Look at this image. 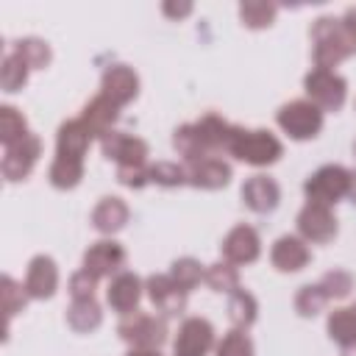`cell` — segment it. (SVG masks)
<instances>
[{
    "mask_svg": "<svg viewBox=\"0 0 356 356\" xmlns=\"http://www.w3.org/2000/svg\"><path fill=\"white\" fill-rule=\"evenodd\" d=\"M170 275H172V281L181 286V289H192V286H197L200 284V278L206 275V270H203V264L200 261H195V259H178L175 264H172V270H170Z\"/></svg>",
    "mask_w": 356,
    "mask_h": 356,
    "instance_id": "1f68e13d",
    "label": "cell"
},
{
    "mask_svg": "<svg viewBox=\"0 0 356 356\" xmlns=\"http://www.w3.org/2000/svg\"><path fill=\"white\" fill-rule=\"evenodd\" d=\"M225 150L231 156H236L239 161L245 164H253V167H267L273 161L281 159L284 153V145L270 134V131H248V128H231V139L225 145Z\"/></svg>",
    "mask_w": 356,
    "mask_h": 356,
    "instance_id": "277c9868",
    "label": "cell"
},
{
    "mask_svg": "<svg viewBox=\"0 0 356 356\" xmlns=\"http://www.w3.org/2000/svg\"><path fill=\"white\" fill-rule=\"evenodd\" d=\"M189 11H192V6H189V3H181V6L164 3V14H170V17H186Z\"/></svg>",
    "mask_w": 356,
    "mask_h": 356,
    "instance_id": "74e56055",
    "label": "cell"
},
{
    "mask_svg": "<svg viewBox=\"0 0 356 356\" xmlns=\"http://www.w3.org/2000/svg\"><path fill=\"white\" fill-rule=\"evenodd\" d=\"M128 206L122 197H100V203L92 211V225L100 234H114L128 222Z\"/></svg>",
    "mask_w": 356,
    "mask_h": 356,
    "instance_id": "7402d4cb",
    "label": "cell"
},
{
    "mask_svg": "<svg viewBox=\"0 0 356 356\" xmlns=\"http://www.w3.org/2000/svg\"><path fill=\"white\" fill-rule=\"evenodd\" d=\"M95 284H97L95 275H89L86 270H78V273L70 278V295H72V300L95 298Z\"/></svg>",
    "mask_w": 356,
    "mask_h": 356,
    "instance_id": "8d00e7d4",
    "label": "cell"
},
{
    "mask_svg": "<svg viewBox=\"0 0 356 356\" xmlns=\"http://www.w3.org/2000/svg\"><path fill=\"white\" fill-rule=\"evenodd\" d=\"M150 184L181 186V184H186V170L181 164H172V161H159V164L150 167Z\"/></svg>",
    "mask_w": 356,
    "mask_h": 356,
    "instance_id": "836d02e7",
    "label": "cell"
},
{
    "mask_svg": "<svg viewBox=\"0 0 356 356\" xmlns=\"http://www.w3.org/2000/svg\"><path fill=\"white\" fill-rule=\"evenodd\" d=\"M275 11H278L275 3H261V0H248V3L239 6V17H242V22L248 28H267V25H273Z\"/></svg>",
    "mask_w": 356,
    "mask_h": 356,
    "instance_id": "f1b7e54d",
    "label": "cell"
},
{
    "mask_svg": "<svg viewBox=\"0 0 356 356\" xmlns=\"http://www.w3.org/2000/svg\"><path fill=\"white\" fill-rule=\"evenodd\" d=\"M95 134L83 125L81 117L64 122L58 128V142H56V161L50 167V184L56 189H72L78 186L83 175V153Z\"/></svg>",
    "mask_w": 356,
    "mask_h": 356,
    "instance_id": "6da1fadb",
    "label": "cell"
},
{
    "mask_svg": "<svg viewBox=\"0 0 356 356\" xmlns=\"http://www.w3.org/2000/svg\"><path fill=\"white\" fill-rule=\"evenodd\" d=\"M103 314H100V306L95 298H81V300H72V306L67 309V323L72 331H95L100 325Z\"/></svg>",
    "mask_w": 356,
    "mask_h": 356,
    "instance_id": "603a6c76",
    "label": "cell"
},
{
    "mask_svg": "<svg viewBox=\"0 0 356 356\" xmlns=\"http://www.w3.org/2000/svg\"><path fill=\"white\" fill-rule=\"evenodd\" d=\"M186 184L200 186V189H220L231 181V167L220 156H206L186 161Z\"/></svg>",
    "mask_w": 356,
    "mask_h": 356,
    "instance_id": "2e32d148",
    "label": "cell"
},
{
    "mask_svg": "<svg viewBox=\"0 0 356 356\" xmlns=\"http://www.w3.org/2000/svg\"><path fill=\"white\" fill-rule=\"evenodd\" d=\"M139 298H142V281H139V275H134V273H128V270L117 273V275L111 278L108 289H106L108 306H111L114 312H120V314H131V312L136 309Z\"/></svg>",
    "mask_w": 356,
    "mask_h": 356,
    "instance_id": "ffe728a7",
    "label": "cell"
},
{
    "mask_svg": "<svg viewBox=\"0 0 356 356\" xmlns=\"http://www.w3.org/2000/svg\"><path fill=\"white\" fill-rule=\"evenodd\" d=\"M275 120L292 139H312L323 128V111L312 100H292L281 106Z\"/></svg>",
    "mask_w": 356,
    "mask_h": 356,
    "instance_id": "52a82bcc",
    "label": "cell"
},
{
    "mask_svg": "<svg viewBox=\"0 0 356 356\" xmlns=\"http://www.w3.org/2000/svg\"><path fill=\"white\" fill-rule=\"evenodd\" d=\"M309 100L320 108V111H339L348 95V83L342 75H337L334 70H312L303 81Z\"/></svg>",
    "mask_w": 356,
    "mask_h": 356,
    "instance_id": "8992f818",
    "label": "cell"
},
{
    "mask_svg": "<svg viewBox=\"0 0 356 356\" xmlns=\"http://www.w3.org/2000/svg\"><path fill=\"white\" fill-rule=\"evenodd\" d=\"M231 128L234 125H228L222 117L203 114L197 122L181 125L172 136V145L186 161L206 159V156H214L217 150H225V145L231 139Z\"/></svg>",
    "mask_w": 356,
    "mask_h": 356,
    "instance_id": "3957f363",
    "label": "cell"
},
{
    "mask_svg": "<svg viewBox=\"0 0 356 356\" xmlns=\"http://www.w3.org/2000/svg\"><path fill=\"white\" fill-rule=\"evenodd\" d=\"M28 70H31V67H28L17 53H6L3 70H0V83H3V89H6V92L22 89L25 81H28Z\"/></svg>",
    "mask_w": 356,
    "mask_h": 356,
    "instance_id": "f546056e",
    "label": "cell"
},
{
    "mask_svg": "<svg viewBox=\"0 0 356 356\" xmlns=\"http://www.w3.org/2000/svg\"><path fill=\"white\" fill-rule=\"evenodd\" d=\"M270 261L281 273H295V270H303L312 261V250L300 236H289L286 234V236L275 239V245L270 250Z\"/></svg>",
    "mask_w": 356,
    "mask_h": 356,
    "instance_id": "ac0fdd59",
    "label": "cell"
},
{
    "mask_svg": "<svg viewBox=\"0 0 356 356\" xmlns=\"http://www.w3.org/2000/svg\"><path fill=\"white\" fill-rule=\"evenodd\" d=\"M28 134H31V131H28L25 117H22L14 106H3V108H0V139H3V145L8 147V145H14V142L25 139Z\"/></svg>",
    "mask_w": 356,
    "mask_h": 356,
    "instance_id": "484cf974",
    "label": "cell"
},
{
    "mask_svg": "<svg viewBox=\"0 0 356 356\" xmlns=\"http://www.w3.org/2000/svg\"><path fill=\"white\" fill-rule=\"evenodd\" d=\"M325 303H328V295L323 292L320 284H306V286H300V292L295 295V309H298V314H303V317H314L317 312H323Z\"/></svg>",
    "mask_w": 356,
    "mask_h": 356,
    "instance_id": "4dcf8cb0",
    "label": "cell"
},
{
    "mask_svg": "<svg viewBox=\"0 0 356 356\" xmlns=\"http://www.w3.org/2000/svg\"><path fill=\"white\" fill-rule=\"evenodd\" d=\"M147 295L153 300V306L161 314H181L186 306V289H181L172 275H150L147 278Z\"/></svg>",
    "mask_w": 356,
    "mask_h": 356,
    "instance_id": "d6986e66",
    "label": "cell"
},
{
    "mask_svg": "<svg viewBox=\"0 0 356 356\" xmlns=\"http://www.w3.org/2000/svg\"><path fill=\"white\" fill-rule=\"evenodd\" d=\"M220 248H222V259H225L228 264H250V261H256L259 253H261L259 234H256L250 225H236V228H231Z\"/></svg>",
    "mask_w": 356,
    "mask_h": 356,
    "instance_id": "5bb4252c",
    "label": "cell"
},
{
    "mask_svg": "<svg viewBox=\"0 0 356 356\" xmlns=\"http://www.w3.org/2000/svg\"><path fill=\"white\" fill-rule=\"evenodd\" d=\"M314 61L320 70L337 67L342 58L356 53V6L342 17H320L312 25Z\"/></svg>",
    "mask_w": 356,
    "mask_h": 356,
    "instance_id": "7a4b0ae2",
    "label": "cell"
},
{
    "mask_svg": "<svg viewBox=\"0 0 356 356\" xmlns=\"http://www.w3.org/2000/svg\"><path fill=\"white\" fill-rule=\"evenodd\" d=\"M0 286H3V309H6V317L11 320V317L25 306L28 292H25V286H17L14 278H8V275L0 281Z\"/></svg>",
    "mask_w": 356,
    "mask_h": 356,
    "instance_id": "d590c367",
    "label": "cell"
},
{
    "mask_svg": "<svg viewBox=\"0 0 356 356\" xmlns=\"http://www.w3.org/2000/svg\"><path fill=\"white\" fill-rule=\"evenodd\" d=\"M11 53H17V56L31 67V70H42V67H47V64H50V47H47V42L33 39V36L14 42Z\"/></svg>",
    "mask_w": 356,
    "mask_h": 356,
    "instance_id": "d4e9b609",
    "label": "cell"
},
{
    "mask_svg": "<svg viewBox=\"0 0 356 356\" xmlns=\"http://www.w3.org/2000/svg\"><path fill=\"white\" fill-rule=\"evenodd\" d=\"M103 156L117 161V167H147V142L122 131H108L100 136Z\"/></svg>",
    "mask_w": 356,
    "mask_h": 356,
    "instance_id": "ba28073f",
    "label": "cell"
},
{
    "mask_svg": "<svg viewBox=\"0 0 356 356\" xmlns=\"http://www.w3.org/2000/svg\"><path fill=\"white\" fill-rule=\"evenodd\" d=\"M228 317L242 331L248 325H253V320H256V300H253V295L245 292V289H236L231 295V300H228Z\"/></svg>",
    "mask_w": 356,
    "mask_h": 356,
    "instance_id": "4316f807",
    "label": "cell"
},
{
    "mask_svg": "<svg viewBox=\"0 0 356 356\" xmlns=\"http://www.w3.org/2000/svg\"><path fill=\"white\" fill-rule=\"evenodd\" d=\"M317 284L323 286V292L328 295V300H331V298H345V295H350V289H353V278H350V273H345V270H331V273H325Z\"/></svg>",
    "mask_w": 356,
    "mask_h": 356,
    "instance_id": "e575fe53",
    "label": "cell"
},
{
    "mask_svg": "<svg viewBox=\"0 0 356 356\" xmlns=\"http://www.w3.org/2000/svg\"><path fill=\"white\" fill-rule=\"evenodd\" d=\"M203 278H206V284H209L214 292H228V295H234V292L239 289V273H236V267L228 264V261L211 264Z\"/></svg>",
    "mask_w": 356,
    "mask_h": 356,
    "instance_id": "83f0119b",
    "label": "cell"
},
{
    "mask_svg": "<svg viewBox=\"0 0 356 356\" xmlns=\"http://www.w3.org/2000/svg\"><path fill=\"white\" fill-rule=\"evenodd\" d=\"M39 156H42V139L36 134H28L25 139L6 147V156H3V164H0L3 175L8 181H22L25 175H31Z\"/></svg>",
    "mask_w": 356,
    "mask_h": 356,
    "instance_id": "8fae6325",
    "label": "cell"
},
{
    "mask_svg": "<svg viewBox=\"0 0 356 356\" xmlns=\"http://www.w3.org/2000/svg\"><path fill=\"white\" fill-rule=\"evenodd\" d=\"M125 264V250L114 239H100L83 253V270L95 278H106Z\"/></svg>",
    "mask_w": 356,
    "mask_h": 356,
    "instance_id": "9a60e30c",
    "label": "cell"
},
{
    "mask_svg": "<svg viewBox=\"0 0 356 356\" xmlns=\"http://www.w3.org/2000/svg\"><path fill=\"white\" fill-rule=\"evenodd\" d=\"M217 356H253V342L242 328H234L217 345Z\"/></svg>",
    "mask_w": 356,
    "mask_h": 356,
    "instance_id": "d6a6232c",
    "label": "cell"
},
{
    "mask_svg": "<svg viewBox=\"0 0 356 356\" xmlns=\"http://www.w3.org/2000/svg\"><path fill=\"white\" fill-rule=\"evenodd\" d=\"M350 181L353 172L339 167V164H325L320 167L314 175H309L303 192L312 203H323V206H334L337 200H342L345 195H350Z\"/></svg>",
    "mask_w": 356,
    "mask_h": 356,
    "instance_id": "5b68a950",
    "label": "cell"
},
{
    "mask_svg": "<svg viewBox=\"0 0 356 356\" xmlns=\"http://www.w3.org/2000/svg\"><path fill=\"white\" fill-rule=\"evenodd\" d=\"M128 356H161L159 350H153V348H134Z\"/></svg>",
    "mask_w": 356,
    "mask_h": 356,
    "instance_id": "f35d334b",
    "label": "cell"
},
{
    "mask_svg": "<svg viewBox=\"0 0 356 356\" xmlns=\"http://www.w3.org/2000/svg\"><path fill=\"white\" fill-rule=\"evenodd\" d=\"M328 334H331V339L339 342V348L356 345V303L331 312V317H328Z\"/></svg>",
    "mask_w": 356,
    "mask_h": 356,
    "instance_id": "cb8c5ba5",
    "label": "cell"
},
{
    "mask_svg": "<svg viewBox=\"0 0 356 356\" xmlns=\"http://www.w3.org/2000/svg\"><path fill=\"white\" fill-rule=\"evenodd\" d=\"M120 337L125 342H131L134 348H159L167 339V325L161 317L145 314V312H134L120 323Z\"/></svg>",
    "mask_w": 356,
    "mask_h": 356,
    "instance_id": "9c48e42d",
    "label": "cell"
},
{
    "mask_svg": "<svg viewBox=\"0 0 356 356\" xmlns=\"http://www.w3.org/2000/svg\"><path fill=\"white\" fill-rule=\"evenodd\" d=\"M139 92V78L131 67L125 64H111L106 72H103V83H100V95L108 97L114 106H125L136 97Z\"/></svg>",
    "mask_w": 356,
    "mask_h": 356,
    "instance_id": "4fadbf2b",
    "label": "cell"
},
{
    "mask_svg": "<svg viewBox=\"0 0 356 356\" xmlns=\"http://www.w3.org/2000/svg\"><path fill=\"white\" fill-rule=\"evenodd\" d=\"M25 292L28 298H36V300H44L56 292L58 286V270H56V261L50 256H33L31 264H28V275H25Z\"/></svg>",
    "mask_w": 356,
    "mask_h": 356,
    "instance_id": "e0dca14e",
    "label": "cell"
},
{
    "mask_svg": "<svg viewBox=\"0 0 356 356\" xmlns=\"http://www.w3.org/2000/svg\"><path fill=\"white\" fill-rule=\"evenodd\" d=\"M242 200H245V206H248L250 211L267 214V211H273V209L278 206L281 189H278V184H275L270 175H253V178H248L245 186H242Z\"/></svg>",
    "mask_w": 356,
    "mask_h": 356,
    "instance_id": "44dd1931",
    "label": "cell"
},
{
    "mask_svg": "<svg viewBox=\"0 0 356 356\" xmlns=\"http://www.w3.org/2000/svg\"><path fill=\"white\" fill-rule=\"evenodd\" d=\"M298 231L309 242H331L337 236V217L331 206L309 200L298 214Z\"/></svg>",
    "mask_w": 356,
    "mask_h": 356,
    "instance_id": "7c38bea8",
    "label": "cell"
},
{
    "mask_svg": "<svg viewBox=\"0 0 356 356\" xmlns=\"http://www.w3.org/2000/svg\"><path fill=\"white\" fill-rule=\"evenodd\" d=\"M214 345V328L203 317H186L172 342L175 356H206Z\"/></svg>",
    "mask_w": 356,
    "mask_h": 356,
    "instance_id": "30bf717a",
    "label": "cell"
}]
</instances>
